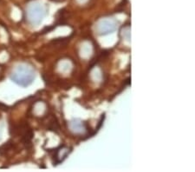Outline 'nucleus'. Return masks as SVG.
I'll return each instance as SVG.
<instances>
[{"label": "nucleus", "instance_id": "obj_1", "mask_svg": "<svg viewBox=\"0 0 195 172\" xmlns=\"http://www.w3.org/2000/svg\"><path fill=\"white\" fill-rule=\"evenodd\" d=\"M35 78L36 74L34 70L31 67L24 64L17 66L11 75V81L24 88L30 86L35 80Z\"/></svg>", "mask_w": 195, "mask_h": 172}, {"label": "nucleus", "instance_id": "obj_2", "mask_svg": "<svg viewBox=\"0 0 195 172\" xmlns=\"http://www.w3.org/2000/svg\"><path fill=\"white\" fill-rule=\"evenodd\" d=\"M47 13V8L41 3H33L28 6L27 17L28 20L32 24H38Z\"/></svg>", "mask_w": 195, "mask_h": 172}, {"label": "nucleus", "instance_id": "obj_3", "mask_svg": "<svg viewBox=\"0 0 195 172\" xmlns=\"http://www.w3.org/2000/svg\"><path fill=\"white\" fill-rule=\"evenodd\" d=\"M118 22L114 18H105L101 20L96 25V31L99 35H107L117 29Z\"/></svg>", "mask_w": 195, "mask_h": 172}, {"label": "nucleus", "instance_id": "obj_4", "mask_svg": "<svg viewBox=\"0 0 195 172\" xmlns=\"http://www.w3.org/2000/svg\"><path fill=\"white\" fill-rule=\"evenodd\" d=\"M70 126L71 130L75 132V133H81V132H83V131L87 130L86 124L80 121V120H77V119L71 121L70 124Z\"/></svg>", "mask_w": 195, "mask_h": 172}]
</instances>
